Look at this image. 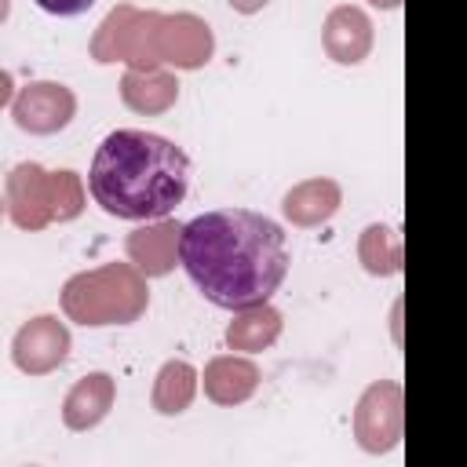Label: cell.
<instances>
[{
	"instance_id": "6da1fadb",
	"label": "cell",
	"mask_w": 467,
	"mask_h": 467,
	"mask_svg": "<svg viewBox=\"0 0 467 467\" xmlns=\"http://www.w3.org/2000/svg\"><path fill=\"white\" fill-rule=\"evenodd\" d=\"M179 263L208 303L248 310L266 303L288 274L285 230L248 208L204 212L179 230Z\"/></svg>"
},
{
	"instance_id": "7a4b0ae2",
	"label": "cell",
	"mask_w": 467,
	"mask_h": 467,
	"mask_svg": "<svg viewBox=\"0 0 467 467\" xmlns=\"http://www.w3.org/2000/svg\"><path fill=\"white\" fill-rule=\"evenodd\" d=\"M88 190L117 219H164L190 190V157L164 135L117 128L91 157Z\"/></svg>"
},
{
	"instance_id": "3957f363",
	"label": "cell",
	"mask_w": 467,
	"mask_h": 467,
	"mask_svg": "<svg viewBox=\"0 0 467 467\" xmlns=\"http://www.w3.org/2000/svg\"><path fill=\"white\" fill-rule=\"evenodd\" d=\"M146 281L128 263L77 274L62 288V306L80 325H128L146 310Z\"/></svg>"
},
{
	"instance_id": "277c9868",
	"label": "cell",
	"mask_w": 467,
	"mask_h": 467,
	"mask_svg": "<svg viewBox=\"0 0 467 467\" xmlns=\"http://www.w3.org/2000/svg\"><path fill=\"white\" fill-rule=\"evenodd\" d=\"M73 113H77L73 91L55 80L26 84L15 95V124L29 135H55L58 128H66L73 120Z\"/></svg>"
},
{
	"instance_id": "5b68a950",
	"label": "cell",
	"mask_w": 467,
	"mask_h": 467,
	"mask_svg": "<svg viewBox=\"0 0 467 467\" xmlns=\"http://www.w3.org/2000/svg\"><path fill=\"white\" fill-rule=\"evenodd\" d=\"M11 354H15V365L29 376H44L51 368H58L69 354V332L58 317L44 314V317H33L29 325L18 328L15 343H11Z\"/></svg>"
},
{
	"instance_id": "8992f818",
	"label": "cell",
	"mask_w": 467,
	"mask_h": 467,
	"mask_svg": "<svg viewBox=\"0 0 467 467\" xmlns=\"http://www.w3.org/2000/svg\"><path fill=\"white\" fill-rule=\"evenodd\" d=\"M7 201H11V215L18 226H44L47 219H55V186L51 175L36 164H18L7 179Z\"/></svg>"
},
{
	"instance_id": "52a82bcc",
	"label": "cell",
	"mask_w": 467,
	"mask_h": 467,
	"mask_svg": "<svg viewBox=\"0 0 467 467\" xmlns=\"http://www.w3.org/2000/svg\"><path fill=\"white\" fill-rule=\"evenodd\" d=\"M161 36L153 44L157 62H175V66H201L212 55V33L204 22L182 15V18H164Z\"/></svg>"
},
{
	"instance_id": "ba28073f",
	"label": "cell",
	"mask_w": 467,
	"mask_h": 467,
	"mask_svg": "<svg viewBox=\"0 0 467 467\" xmlns=\"http://www.w3.org/2000/svg\"><path fill=\"white\" fill-rule=\"evenodd\" d=\"M372 47V26L368 18L358 11V7H336L325 22V51L343 62V66H354L368 55Z\"/></svg>"
},
{
	"instance_id": "9c48e42d",
	"label": "cell",
	"mask_w": 467,
	"mask_h": 467,
	"mask_svg": "<svg viewBox=\"0 0 467 467\" xmlns=\"http://www.w3.org/2000/svg\"><path fill=\"white\" fill-rule=\"evenodd\" d=\"M179 223H153L146 230H135L128 237V255L135 259V266H142L146 274H168L175 266V252H179Z\"/></svg>"
},
{
	"instance_id": "30bf717a",
	"label": "cell",
	"mask_w": 467,
	"mask_h": 467,
	"mask_svg": "<svg viewBox=\"0 0 467 467\" xmlns=\"http://www.w3.org/2000/svg\"><path fill=\"white\" fill-rule=\"evenodd\" d=\"M109 405H113V379L106 372H91V376H84L69 390L66 409H62V420L73 431H88V427H95L109 412Z\"/></svg>"
},
{
	"instance_id": "8fae6325",
	"label": "cell",
	"mask_w": 467,
	"mask_h": 467,
	"mask_svg": "<svg viewBox=\"0 0 467 467\" xmlns=\"http://www.w3.org/2000/svg\"><path fill=\"white\" fill-rule=\"evenodd\" d=\"M259 383V372L252 361L244 358H215L208 368H204V390L212 401L219 405H237L244 401Z\"/></svg>"
},
{
	"instance_id": "7c38bea8",
	"label": "cell",
	"mask_w": 467,
	"mask_h": 467,
	"mask_svg": "<svg viewBox=\"0 0 467 467\" xmlns=\"http://www.w3.org/2000/svg\"><path fill=\"white\" fill-rule=\"evenodd\" d=\"M336 204H339V186L328 179H310L285 197V215L299 226H314V223L328 219L336 212Z\"/></svg>"
},
{
	"instance_id": "4fadbf2b",
	"label": "cell",
	"mask_w": 467,
	"mask_h": 467,
	"mask_svg": "<svg viewBox=\"0 0 467 467\" xmlns=\"http://www.w3.org/2000/svg\"><path fill=\"white\" fill-rule=\"evenodd\" d=\"M241 317L226 328V339L230 347L237 350H263L277 339L281 332V314L270 306V303H259V306H248V310H237Z\"/></svg>"
},
{
	"instance_id": "5bb4252c",
	"label": "cell",
	"mask_w": 467,
	"mask_h": 467,
	"mask_svg": "<svg viewBox=\"0 0 467 467\" xmlns=\"http://www.w3.org/2000/svg\"><path fill=\"white\" fill-rule=\"evenodd\" d=\"M193 379H197V372L186 361H168L161 368V376H157V387H153L157 412H164V416L182 412L190 405V398H193Z\"/></svg>"
},
{
	"instance_id": "9a60e30c",
	"label": "cell",
	"mask_w": 467,
	"mask_h": 467,
	"mask_svg": "<svg viewBox=\"0 0 467 467\" xmlns=\"http://www.w3.org/2000/svg\"><path fill=\"white\" fill-rule=\"evenodd\" d=\"M175 99V80L164 73H128L124 77V102L142 113H157Z\"/></svg>"
},
{
	"instance_id": "2e32d148",
	"label": "cell",
	"mask_w": 467,
	"mask_h": 467,
	"mask_svg": "<svg viewBox=\"0 0 467 467\" xmlns=\"http://www.w3.org/2000/svg\"><path fill=\"white\" fill-rule=\"evenodd\" d=\"M51 186H55V215L58 219H73L80 212V186H77V175L73 171H55L51 175Z\"/></svg>"
},
{
	"instance_id": "e0dca14e",
	"label": "cell",
	"mask_w": 467,
	"mask_h": 467,
	"mask_svg": "<svg viewBox=\"0 0 467 467\" xmlns=\"http://www.w3.org/2000/svg\"><path fill=\"white\" fill-rule=\"evenodd\" d=\"M40 11L47 15H58V18H73V15H84L95 7V0H36Z\"/></svg>"
},
{
	"instance_id": "ac0fdd59",
	"label": "cell",
	"mask_w": 467,
	"mask_h": 467,
	"mask_svg": "<svg viewBox=\"0 0 467 467\" xmlns=\"http://www.w3.org/2000/svg\"><path fill=\"white\" fill-rule=\"evenodd\" d=\"M270 0H230V7L234 11H241V15H252V11H259V7H266Z\"/></svg>"
},
{
	"instance_id": "d6986e66",
	"label": "cell",
	"mask_w": 467,
	"mask_h": 467,
	"mask_svg": "<svg viewBox=\"0 0 467 467\" xmlns=\"http://www.w3.org/2000/svg\"><path fill=\"white\" fill-rule=\"evenodd\" d=\"M11 88H15V84H11V77H7L4 69H0V106H4L7 99H11Z\"/></svg>"
},
{
	"instance_id": "ffe728a7",
	"label": "cell",
	"mask_w": 467,
	"mask_h": 467,
	"mask_svg": "<svg viewBox=\"0 0 467 467\" xmlns=\"http://www.w3.org/2000/svg\"><path fill=\"white\" fill-rule=\"evenodd\" d=\"M7 7H11V0H0V22L7 18Z\"/></svg>"
},
{
	"instance_id": "44dd1931",
	"label": "cell",
	"mask_w": 467,
	"mask_h": 467,
	"mask_svg": "<svg viewBox=\"0 0 467 467\" xmlns=\"http://www.w3.org/2000/svg\"><path fill=\"white\" fill-rule=\"evenodd\" d=\"M372 4H376V7H394L398 0H372Z\"/></svg>"
},
{
	"instance_id": "7402d4cb",
	"label": "cell",
	"mask_w": 467,
	"mask_h": 467,
	"mask_svg": "<svg viewBox=\"0 0 467 467\" xmlns=\"http://www.w3.org/2000/svg\"><path fill=\"white\" fill-rule=\"evenodd\" d=\"M0 208H4V201H0Z\"/></svg>"
}]
</instances>
